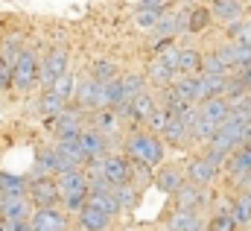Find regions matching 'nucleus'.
<instances>
[{
    "label": "nucleus",
    "mask_w": 251,
    "mask_h": 231,
    "mask_svg": "<svg viewBox=\"0 0 251 231\" xmlns=\"http://www.w3.org/2000/svg\"><path fill=\"white\" fill-rule=\"evenodd\" d=\"M59 190H62V199L67 205V211H82L88 205V193H91V184L82 170H70V173H62L59 178Z\"/></svg>",
    "instance_id": "nucleus-1"
},
{
    "label": "nucleus",
    "mask_w": 251,
    "mask_h": 231,
    "mask_svg": "<svg viewBox=\"0 0 251 231\" xmlns=\"http://www.w3.org/2000/svg\"><path fill=\"white\" fill-rule=\"evenodd\" d=\"M126 152L137 164H146V167H155L164 158V146H161V141L155 135H131L126 141Z\"/></svg>",
    "instance_id": "nucleus-2"
},
{
    "label": "nucleus",
    "mask_w": 251,
    "mask_h": 231,
    "mask_svg": "<svg viewBox=\"0 0 251 231\" xmlns=\"http://www.w3.org/2000/svg\"><path fill=\"white\" fill-rule=\"evenodd\" d=\"M35 82H41V64H38L32 50H24L21 58L15 61V88L29 91Z\"/></svg>",
    "instance_id": "nucleus-3"
},
{
    "label": "nucleus",
    "mask_w": 251,
    "mask_h": 231,
    "mask_svg": "<svg viewBox=\"0 0 251 231\" xmlns=\"http://www.w3.org/2000/svg\"><path fill=\"white\" fill-rule=\"evenodd\" d=\"M64 73H67V53H64L62 47H56V50H50L47 58L41 61V85L44 88H53Z\"/></svg>",
    "instance_id": "nucleus-4"
},
{
    "label": "nucleus",
    "mask_w": 251,
    "mask_h": 231,
    "mask_svg": "<svg viewBox=\"0 0 251 231\" xmlns=\"http://www.w3.org/2000/svg\"><path fill=\"white\" fill-rule=\"evenodd\" d=\"M29 196L38 208H56V202L62 199V190H59V181H50V178H32L29 181Z\"/></svg>",
    "instance_id": "nucleus-5"
},
{
    "label": "nucleus",
    "mask_w": 251,
    "mask_h": 231,
    "mask_svg": "<svg viewBox=\"0 0 251 231\" xmlns=\"http://www.w3.org/2000/svg\"><path fill=\"white\" fill-rule=\"evenodd\" d=\"M76 103H79V106H88V109L105 106V85L97 82L94 76H91V79H82L79 88H76Z\"/></svg>",
    "instance_id": "nucleus-6"
},
{
    "label": "nucleus",
    "mask_w": 251,
    "mask_h": 231,
    "mask_svg": "<svg viewBox=\"0 0 251 231\" xmlns=\"http://www.w3.org/2000/svg\"><path fill=\"white\" fill-rule=\"evenodd\" d=\"M225 167H228V173H231V181H234V184H243V181L249 178V173H251V144L240 146V149H234Z\"/></svg>",
    "instance_id": "nucleus-7"
},
{
    "label": "nucleus",
    "mask_w": 251,
    "mask_h": 231,
    "mask_svg": "<svg viewBox=\"0 0 251 231\" xmlns=\"http://www.w3.org/2000/svg\"><path fill=\"white\" fill-rule=\"evenodd\" d=\"M32 231H67V217L56 208H41L29 220Z\"/></svg>",
    "instance_id": "nucleus-8"
},
{
    "label": "nucleus",
    "mask_w": 251,
    "mask_h": 231,
    "mask_svg": "<svg viewBox=\"0 0 251 231\" xmlns=\"http://www.w3.org/2000/svg\"><path fill=\"white\" fill-rule=\"evenodd\" d=\"M53 132L56 138H82V126H79V112L64 109L59 117H53Z\"/></svg>",
    "instance_id": "nucleus-9"
},
{
    "label": "nucleus",
    "mask_w": 251,
    "mask_h": 231,
    "mask_svg": "<svg viewBox=\"0 0 251 231\" xmlns=\"http://www.w3.org/2000/svg\"><path fill=\"white\" fill-rule=\"evenodd\" d=\"M120 109H123L128 117H134V120H149V117L158 112V106H155V97H152V94H146V91H143V94H137L134 100L123 103Z\"/></svg>",
    "instance_id": "nucleus-10"
},
{
    "label": "nucleus",
    "mask_w": 251,
    "mask_h": 231,
    "mask_svg": "<svg viewBox=\"0 0 251 231\" xmlns=\"http://www.w3.org/2000/svg\"><path fill=\"white\" fill-rule=\"evenodd\" d=\"M201 117L210 120V123H216V126H222L231 117V103L225 97H210V100L201 103Z\"/></svg>",
    "instance_id": "nucleus-11"
},
{
    "label": "nucleus",
    "mask_w": 251,
    "mask_h": 231,
    "mask_svg": "<svg viewBox=\"0 0 251 231\" xmlns=\"http://www.w3.org/2000/svg\"><path fill=\"white\" fill-rule=\"evenodd\" d=\"M102 167H105V178H108L111 184H128V181H131V164H128L126 158H120V155L105 158Z\"/></svg>",
    "instance_id": "nucleus-12"
},
{
    "label": "nucleus",
    "mask_w": 251,
    "mask_h": 231,
    "mask_svg": "<svg viewBox=\"0 0 251 231\" xmlns=\"http://www.w3.org/2000/svg\"><path fill=\"white\" fill-rule=\"evenodd\" d=\"M56 149H59V155H62L64 161H70L73 167L88 164V155H85V149H82V141H79V138H62V141L56 144Z\"/></svg>",
    "instance_id": "nucleus-13"
},
{
    "label": "nucleus",
    "mask_w": 251,
    "mask_h": 231,
    "mask_svg": "<svg viewBox=\"0 0 251 231\" xmlns=\"http://www.w3.org/2000/svg\"><path fill=\"white\" fill-rule=\"evenodd\" d=\"M176 199H178V208H184V211H196V208L204 205V187L196 184V181H190V184H184V187L176 193Z\"/></svg>",
    "instance_id": "nucleus-14"
},
{
    "label": "nucleus",
    "mask_w": 251,
    "mask_h": 231,
    "mask_svg": "<svg viewBox=\"0 0 251 231\" xmlns=\"http://www.w3.org/2000/svg\"><path fill=\"white\" fill-rule=\"evenodd\" d=\"M108 220H111V217H108L105 211L94 208V205H85V208L79 211V226L85 231H105Z\"/></svg>",
    "instance_id": "nucleus-15"
},
{
    "label": "nucleus",
    "mask_w": 251,
    "mask_h": 231,
    "mask_svg": "<svg viewBox=\"0 0 251 231\" xmlns=\"http://www.w3.org/2000/svg\"><path fill=\"white\" fill-rule=\"evenodd\" d=\"M216 170H219V167L201 155V158H193V161L187 164V178L190 181H196V184H207V181L216 175Z\"/></svg>",
    "instance_id": "nucleus-16"
},
{
    "label": "nucleus",
    "mask_w": 251,
    "mask_h": 231,
    "mask_svg": "<svg viewBox=\"0 0 251 231\" xmlns=\"http://www.w3.org/2000/svg\"><path fill=\"white\" fill-rule=\"evenodd\" d=\"M79 141H82V149H85L88 161H100V155H102L105 146H108V141H105L102 132H82Z\"/></svg>",
    "instance_id": "nucleus-17"
},
{
    "label": "nucleus",
    "mask_w": 251,
    "mask_h": 231,
    "mask_svg": "<svg viewBox=\"0 0 251 231\" xmlns=\"http://www.w3.org/2000/svg\"><path fill=\"white\" fill-rule=\"evenodd\" d=\"M88 205L105 211L108 217L120 211V199H117V193H111V190H91V193H88Z\"/></svg>",
    "instance_id": "nucleus-18"
},
{
    "label": "nucleus",
    "mask_w": 251,
    "mask_h": 231,
    "mask_svg": "<svg viewBox=\"0 0 251 231\" xmlns=\"http://www.w3.org/2000/svg\"><path fill=\"white\" fill-rule=\"evenodd\" d=\"M184 100H190V103H204V91H201V76H181L176 85H173Z\"/></svg>",
    "instance_id": "nucleus-19"
},
{
    "label": "nucleus",
    "mask_w": 251,
    "mask_h": 231,
    "mask_svg": "<svg viewBox=\"0 0 251 231\" xmlns=\"http://www.w3.org/2000/svg\"><path fill=\"white\" fill-rule=\"evenodd\" d=\"M155 184H158V190H164V193H178L181 187H184V175L178 173L176 167H164L161 173L155 175Z\"/></svg>",
    "instance_id": "nucleus-20"
},
{
    "label": "nucleus",
    "mask_w": 251,
    "mask_h": 231,
    "mask_svg": "<svg viewBox=\"0 0 251 231\" xmlns=\"http://www.w3.org/2000/svg\"><path fill=\"white\" fill-rule=\"evenodd\" d=\"M170 231H201V223H199V214L196 211H184L178 208L173 217H170Z\"/></svg>",
    "instance_id": "nucleus-21"
},
{
    "label": "nucleus",
    "mask_w": 251,
    "mask_h": 231,
    "mask_svg": "<svg viewBox=\"0 0 251 231\" xmlns=\"http://www.w3.org/2000/svg\"><path fill=\"white\" fill-rule=\"evenodd\" d=\"M0 217H3V220H26V217H29V202H26V196H6Z\"/></svg>",
    "instance_id": "nucleus-22"
},
{
    "label": "nucleus",
    "mask_w": 251,
    "mask_h": 231,
    "mask_svg": "<svg viewBox=\"0 0 251 231\" xmlns=\"http://www.w3.org/2000/svg\"><path fill=\"white\" fill-rule=\"evenodd\" d=\"M231 217L237 220V226H249L251 223V193L243 190L234 202H231Z\"/></svg>",
    "instance_id": "nucleus-23"
},
{
    "label": "nucleus",
    "mask_w": 251,
    "mask_h": 231,
    "mask_svg": "<svg viewBox=\"0 0 251 231\" xmlns=\"http://www.w3.org/2000/svg\"><path fill=\"white\" fill-rule=\"evenodd\" d=\"M201 64H204V56L199 53V50H181V61H178V73H184V76H196V73H201Z\"/></svg>",
    "instance_id": "nucleus-24"
},
{
    "label": "nucleus",
    "mask_w": 251,
    "mask_h": 231,
    "mask_svg": "<svg viewBox=\"0 0 251 231\" xmlns=\"http://www.w3.org/2000/svg\"><path fill=\"white\" fill-rule=\"evenodd\" d=\"M210 12H213L216 18H222V21H240L243 6H240V0H213Z\"/></svg>",
    "instance_id": "nucleus-25"
},
{
    "label": "nucleus",
    "mask_w": 251,
    "mask_h": 231,
    "mask_svg": "<svg viewBox=\"0 0 251 231\" xmlns=\"http://www.w3.org/2000/svg\"><path fill=\"white\" fill-rule=\"evenodd\" d=\"M64 109H67V100H64V97H59L53 88H47V91H44V97H41V112L53 120V117L62 115Z\"/></svg>",
    "instance_id": "nucleus-26"
},
{
    "label": "nucleus",
    "mask_w": 251,
    "mask_h": 231,
    "mask_svg": "<svg viewBox=\"0 0 251 231\" xmlns=\"http://www.w3.org/2000/svg\"><path fill=\"white\" fill-rule=\"evenodd\" d=\"M0 193L3 196H26L29 193V184L18 175H6L0 173Z\"/></svg>",
    "instance_id": "nucleus-27"
},
{
    "label": "nucleus",
    "mask_w": 251,
    "mask_h": 231,
    "mask_svg": "<svg viewBox=\"0 0 251 231\" xmlns=\"http://www.w3.org/2000/svg\"><path fill=\"white\" fill-rule=\"evenodd\" d=\"M225 82H228V76L201 73V91H204V100H210V97H225Z\"/></svg>",
    "instance_id": "nucleus-28"
},
{
    "label": "nucleus",
    "mask_w": 251,
    "mask_h": 231,
    "mask_svg": "<svg viewBox=\"0 0 251 231\" xmlns=\"http://www.w3.org/2000/svg\"><path fill=\"white\" fill-rule=\"evenodd\" d=\"M164 138L167 141H173V144H181V141H187L190 138V129H187V123L181 120V117H170V123L164 126Z\"/></svg>",
    "instance_id": "nucleus-29"
},
{
    "label": "nucleus",
    "mask_w": 251,
    "mask_h": 231,
    "mask_svg": "<svg viewBox=\"0 0 251 231\" xmlns=\"http://www.w3.org/2000/svg\"><path fill=\"white\" fill-rule=\"evenodd\" d=\"M149 79L155 82V85H170L173 82V76H176V70L170 67V64H164L161 58H155V61H149Z\"/></svg>",
    "instance_id": "nucleus-30"
},
{
    "label": "nucleus",
    "mask_w": 251,
    "mask_h": 231,
    "mask_svg": "<svg viewBox=\"0 0 251 231\" xmlns=\"http://www.w3.org/2000/svg\"><path fill=\"white\" fill-rule=\"evenodd\" d=\"M123 103H128V97H126V88H123V79L117 76L114 82H108L105 85V106H123Z\"/></svg>",
    "instance_id": "nucleus-31"
},
{
    "label": "nucleus",
    "mask_w": 251,
    "mask_h": 231,
    "mask_svg": "<svg viewBox=\"0 0 251 231\" xmlns=\"http://www.w3.org/2000/svg\"><path fill=\"white\" fill-rule=\"evenodd\" d=\"M210 18H213V12H210V9H204V6L190 9V32H201V29L210 24Z\"/></svg>",
    "instance_id": "nucleus-32"
},
{
    "label": "nucleus",
    "mask_w": 251,
    "mask_h": 231,
    "mask_svg": "<svg viewBox=\"0 0 251 231\" xmlns=\"http://www.w3.org/2000/svg\"><path fill=\"white\" fill-rule=\"evenodd\" d=\"M228 35L240 44H249L251 47V21H231L228 27Z\"/></svg>",
    "instance_id": "nucleus-33"
},
{
    "label": "nucleus",
    "mask_w": 251,
    "mask_h": 231,
    "mask_svg": "<svg viewBox=\"0 0 251 231\" xmlns=\"http://www.w3.org/2000/svg\"><path fill=\"white\" fill-rule=\"evenodd\" d=\"M91 76H94L97 82L108 85V82H114V79H117V67H114L111 61H97V64H94V70H91Z\"/></svg>",
    "instance_id": "nucleus-34"
},
{
    "label": "nucleus",
    "mask_w": 251,
    "mask_h": 231,
    "mask_svg": "<svg viewBox=\"0 0 251 231\" xmlns=\"http://www.w3.org/2000/svg\"><path fill=\"white\" fill-rule=\"evenodd\" d=\"M76 88H79V85H76V79H73V73H70V70H67V73H64L62 79H59V82L53 85V91H56L59 97H64V100L76 97Z\"/></svg>",
    "instance_id": "nucleus-35"
},
{
    "label": "nucleus",
    "mask_w": 251,
    "mask_h": 231,
    "mask_svg": "<svg viewBox=\"0 0 251 231\" xmlns=\"http://www.w3.org/2000/svg\"><path fill=\"white\" fill-rule=\"evenodd\" d=\"M228 64L219 58V53H207L204 56V64H201V73H213V76H225Z\"/></svg>",
    "instance_id": "nucleus-36"
},
{
    "label": "nucleus",
    "mask_w": 251,
    "mask_h": 231,
    "mask_svg": "<svg viewBox=\"0 0 251 231\" xmlns=\"http://www.w3.org/2000/svg\"><path fill=\"white\" fill-rule=\"evenodd\" d=\"M134 21H137V27H143V29H155L158 21H161V12H155V9H137Z\"/></svg>",
    "instance_id": "nucleus-37"
},
{
    "label": "nucleus",
    "mask_w": 251,
    "mask_h": 231,
    "mask_svg": "<svg viewBox=\"0 0 251 231\" xmlns=\"http://www.w3.org/2000/svg\"><path fill=\"white\" fill-rule=\"evenodd\" d=\"M237 220L231 217V211H219L213 220H210V231H234Z\"/></svg>",
    "instance_id": "nucleus-38"
},
{
    "label": "nucleus",
    "mask_w": 251,
    "mask_h": 231,
    "mask_svg": "<svg viewBox=\"0 0 251 231\" xmlns=\"http://www.w3.org/2000/svg\"><path fill=\"white\" fill-rule=\"evenodd\" d=\"M123 88H126V97H128V100H134L137 94H143V76H137V73L123 76Z\"/></svg>",
    "instance_id": "nucleus-39"
},
{
    "label": "nucleus",
    "mask_w": 251,
    "mask_h": 231,
    "mask_svg": "<svg viewBox=\"0 0 251 231\" xmlns=\"http://www.w3.org/2000/svg\"><path fill=\"white\" fill-rule=\"evenodd\" d=\"M216 53H219V58H222L228 67L240 64V44H237V41H234V44H225V47H219Z\"/></svg>",
    "instance_id": "nucleus-40"
},
{
    "label": "nucleus",
    "mask_w": 251,
    "mask_h": 231,
    "mask_svg": "<svg viewBox=\"0 0 251 231\" xmlns=\"http://www.w3.org/2000/svg\"><path fill=\"white\" fill-rule=\"evenodd\" d=\"M117 199H120V208H134V202H137V193H134V187L131 184H117Z\"/></svg>",
    "instance_id": "nucleus-41"
},
{
    "label": "nucleus",
    "mask_w": 251,
    "mask_h": 231,
    "mask_svg": "<svg viewBox=\"0 0 251 231\" xmlns=\"http://www.w3.org/2000/svg\"><path fill=\"white\" fill-rule=\"evenodd\" d=\"M170 117H173V112H170V109H158V112L149 117L146 123H149V129H158V132H164V126L170 123Z\"/></svg>",
    "instance_id": "nucleus-42"
},
{
    "label": "nucleus",
    "mask_w": 251,
    "mask_h": 231,
    "mask_svg": "<svg viewBox=\"0 0 251 231\" xmlns=\"http://www.w3.org/2000/svg\"><path fill=\"white\" fill-rule=\"evenodd\" d=\"M161 61L164 64H170L173 70H178V61H181V50H176V47H161Z\"/></svg>",
    "instance_id": "nucleus-43"
},
{
    "label": "nucleus",
    "mask_w": 251,
    "mask_h": 231,
    "mask_svg": "<svg viewBox=\"0 0 251 231\" xmlns=\"http://www.w3.org/2000/svg\"><path fill=\"white\" fill-rule=\"evenodd\" d=\"M114 126H117V120H114V115H111V112H100V115H97V129L111 132Z\"/></svg>",
    "instance_id": "nucleus-44"
},
{
    "label": "nucleus",
    "mask_w": 251,
    "mask_h": 231,
    "mask_svg": "<svg viewBox=\"0 0 251 231\" xmlns=\"http://www.w3.org/2000/svg\"><path fill=\"white\" fill-rule=\"evenodd\" d=\"M9 85H15V67L12 64H0V88H9Z\"/></svg>",
    "instance_id": "nucleus-45"
},
{
    "label": "nucleus",
    "mask_w": 251,
    "mask_h": 231,
    "mask_svg": "<svg viewBox=\"0 0 251 231\" xmlns=\"http://www.w3.org/2000/svg\"><path fill=\"white\" fill-rule=\"evenodd\" d=\"M140 9H155V12H161V9H164V0H140Z\"/></svg>",
    "instance_id": "nucleus-46"
},
{
    "label": "nucleus",
    "mask_w": 251,
    "mask_h": 231,
    "mask_svg": "<svg viewBox=\"0 0 251 231\" xmlns=\"http://www.w3.org/2000/svg\"><path fill=\"white\" fill-rule=\"evenodd\" d=\"M240 79L246 82V88H251V64H243V70H240Z\"/></svg>",
    "instance_id": "nucleus-47"
},
{
    "label": "nucleus",
    "mask_w": 251,
    "mask_h": 231,
    "mask_svg": "<svg viewBox=\"0 0 251 231\" xmlns=\"http://www.w3.org/2000/svg\"><path fill=\"white\" fill-rule=\"evenodd\" d=\"M243 187H246V190H249V193H251V173H249V178L243 181Z\"/></svg>",
    "instance_id": "nucleus-48"
},
{
    "label": "nucleus",
    "mask_w": 251,
    "mask_h": 231,
    "mask_svg": "<svg viewBox=\"0 0 251 231\" xmlns=\"http://www.w3.org/2000/svg\"><path fill=\"white\" fill-rule=\"evenodd\" d=\"M3 202H6V196H3V193H0V214H3Z\"/></svg>",
    "instance_id": "nucleus-49"
},
{
    "label": "nucleus",
    "mask_w": 251,
    "mask_h": 231,
    "mask_svg": "<svg viewBox=\"0 0 251 231\" xmlns=\"http://www.w3.org/2000/svg\"><path fill=\"white\" fill-rule=\"evenodd\" d=\"M0 231H9V229H6V223H0Z\"/></svg>",
    "instance_id": "nucleus-50"
}]
</instances>
